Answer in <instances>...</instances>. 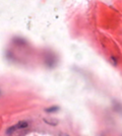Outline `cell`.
I'll list each match as a JSON object with an SVG mask.
<instances>
[{
	"label": "cell",
	"mask_w": 122,
	"mask_h": 136,
	"mask_svg": "<svg viewBox=\"0 0 122 136\" xmlns=\"http://www.w3.org/2000/svg\"><path fill=\"white\" fill-rule=\"evenodd\" d=\"M59 110V107H56V106H54V107H51V108H49V109H46V112H48V113H52V112H56V111H58Z\"/></svg>",
	"instance_id": "7a4b0ae2"
},
{
	"label": "cell",
	"mask_w": 122,
	"mask_h": 136,
	"mask_svg": "<svg viewBox=\"0 0 122 136\" xmlns=\"http://www.w3.org/2000/svg\"><path fill=\"white\" fill-rule=\"evenodd\" d=\"M60 136H68L66 133H60Z\"/></svg>",
	"instance_id": "3957f363"
},
{
	"label": "cell",
	"mask_w": 122,
	"mask_h": 136,
	"mask_svg": "<svg viewBox=\"0 0 122 136\" xmlns=\"http://www.w3.org/2000/svg\"><path fill=\"white\" fill-rule=\"evenodd\" d=\"M26 127H28V122H26V121H20L14 126L15 129H22V128H26Z\"/></svg>",
	"instance_id": "6da1fadb"
}]
</instances>
